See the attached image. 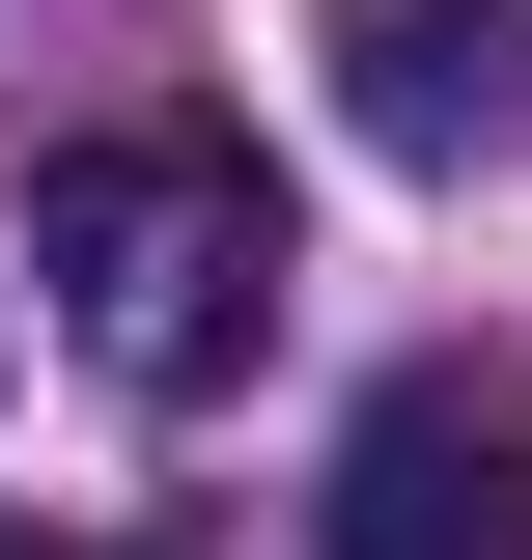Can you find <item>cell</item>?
Instances as JSON below:
<instances>
[{
    "mask_svg": "<svg viewBox=\"0 0 532 560\" xmlns=\"http://www.w3.org/2000/svg\"><path fill=\"white\" fill-rule=\"evenodd\" d=\"M336 560H532V364H393L336 420Z\"/></svg>",
    "mask_w": 532,
    "mask_h": 560,
    "instance_id": "cell-2",
    "label": "cell"
},
{
    "mask_svg": "<svg viewBox=\"0 0 532 560\" xmlns=\"http://www.w3.org/2000/svg\"><path fill=\"white\" fill-rule=\"evenodd\" d=\"M28 280H57V337L113 364V393H224L253 308H280V168H253V140L113 113V140L28 168Z\"/></svg>",
    "mask_w": 532,
    "mask_h": 560,
    "instance_id": "cell-1",
    "label": "cell"
},
{
    "mask_svg": "<svg viewBox=\"0 0 532 560\" xmlns=\"http://www.w3.org/2000/svg\"><path fill=\"white\" fill-rule=\"evenodd\" d=\"M365 168H532V0H309Z\"/></svg>",
    "mask_w": 532,
    "mask_h": 560,
    "instance_id": "cell-3",
    "label": "cell"
}]
</instances>
